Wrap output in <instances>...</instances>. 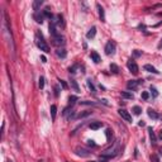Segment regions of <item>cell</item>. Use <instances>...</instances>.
Segmentation results:
<instances>
[{
  "instance_id": "6da1fadb",
  "label": "cell",
  "mask_w": 162,
  "mask_h": 162,
  "mask_svg": "<svg viewBox=\"0 0 162 162\" xmlns=\"http://www.w3.org/2000/svg\"><path fill=\"white\" fill-rule=\"evenodd\" d=\"M120 152V141H116L109 147V148H106L104 152H101L103 156H106V157H109V158H113L115 156H118Z\"/></svg>"
},
{
  "instance_id": "7a4b0ae2",
  "label": "cell",
  "mask_w": 162,
  "mask_h": 162,
  "mask_svg": "<svg viewBox=\"0 0 162 162\" xmlns=\"http://www.w3.org/2000/svg\"><path fill=\"white\" fill-rule=\"evenodd\" d=\"M36 43H37V46H38V48H39L41 51L46 52V53L51 52L49 46L46 43V41H45V38H43V36H42L41 32H37V33H36Z\"/></svg>"
},
{
  "instance_id": "3957f363",
  "label": "cell",
  "mask_w": 162,
  "mask_h": 162,
  "mask_svg": "<svg viewBox=\"0 0 162 162\" xmlns=\"http://www.w3.org/2000/svg\"><path fill=\"white\" fill-rule=\"evenodd\" d=\"M75 153H76L77 156L80 157H89L90 156V152H89V149H86L81 146H77L76 148H75Z\"/></svg>"
},
{
  "instance_id": "277c9868",
  "label": "cell",
  "mask_w": 162,
  "mask_h": 162,
  "mask_svg": "<svg viewBox=\"0 0 162 162\" xmlns=\"http://www.w3.org/2000/svg\"><path fill=\"white\" fill-rule=\"evenodd\" d=\"M127 66H128L129 71H131L133 75H138V72H139V69H138L137 63H136L133 60H129V61L127 62Z\"/></svg>"
},
{
  "instance_id": "5b68a950",
  "label": "cell",
  "mask_w": 162,
  "mask_h": 162,
  "mask_svg": "<svg viewBox=\"0 0 162 162\" xmlns=\"http://www.w3.org/2000/svg\"><path fill=\"white\" fill-rule=\"evenodd\" d=\"M144 81L143 80H131V81H128V84H127V88L129 89V90H137V88L141 84H143Z\"/></svg>"
},
{
  "instance_id": "8992f818",
  "label": "cell",
  "mask_w": 162,
  "mask_h": 162,
  "mask_svg": "<svg viewBox=\"0 0 162 162\" xmlns=\"http://www.w3.org/2000/svg\"><path fill=\"white\" fill-rule=\"evenodd\" d=\"M65 43H66V41H65V38H63L61 34H58V36H56V37L52 38V45H53V46L60 47V46H65Z\"/></svg>"
},
{
  "instance_id": "52a82bcc",
  "label": "cell",
  "mask_w": 162,
  "mask_h": 162,
  "mask_svg": "<svg viewBox=\"0 0 162 162\" xmlns=\"http://www.w3.org/2000/svg\"><path fill=\"white\" fill-rule=\"evenodd\" d=\"M105 53L106 55H114L115 53V43L113 41H109L106 43V46H105Z\"/></svg>"
},
{
  "instance_id": "ba28073f",
  "label": "cell",
  "mask_w": 162,
  "mask_h": 162,
  "mask_svg": "<svg viewBox=\"0 0 162 162\" xmlns=\"http://www.w3.org/2000/svg\"><path fill=\"white\" fill-rule=\"evenodd\" d=\"M118 113H119V115L123 118V119H125L127 122H132V115L129 114L125 109H119V110H118Z\"/></svg>"
},
{
  "instance_id": "9c48e42d",
  "label": "cell",
  "mask_w": 162,
  "mask_h": 162,
  "mask_svg": "<svg viewBox=\"0 0 162 162\" xmlns=\"http://www.w3.org/2000/svg\"><path fill=\"white\" fill-rule=\"evenodd\" d=\"M34 20L37 22V23H43V20H45V14H43V12H36L34 15H33Z\"/></svg>"
},
{
  "instance_id": "30bf717a",
  "label": "cell",
  "mask_w": 162,
  "mask_h": 162,
  "mask_svg": "<svg viewBox=\"0 0 162 162\" xmlns=\"http://www.w3.org/2000/svg\"><path fill=\"white\" fill-rule=\"evenodd\" d=\"M49 34L52 36V38L53 37H56V36H58V32H57V28H56V24L53 23V22H51L49 23Z\"/></svg>"
},
{
  "instance_id": "8fae6325",
  "label": "cell",
  "mask_w": 162,
  "mask_h": 162,
  "mask_svg": "<svg viewBox=\"0 0 162 162\" xmlns=\"http://www.w3.org/2000/svg\"><path fill=\"white\" fill-rule=\"evenodd\" d=\"M148 133H149V138H151V143L155 146V144L157 143V138H156V136H155V132H153L152 127H148Z\"/></svg>"
},
{
  "instance_id": "7c38bea8",
  "label": "cell",
  "mask_w": 162,
  "mask_h": 162,
  "mask_svg": "<svg viewBox=\"0 0 162 162\" xmlns=\"http://www.w3.org/2000/svg\"><path fill=\"white\" fill-rule=\"evenodd\" d=\"M96 8H98V10H99L100 20H101V22H105V12H104V8H103L100 4H96Z\"/></svg>"
},
{
  "instance_id": "4fadbf2b",
  "label": "cell",
  "mask_w": 162,
  "mask_h": 162,
  "mask_svg": "<svg viewBox=\"0 0 162 162\" xmlns=\"http://www.w3.org/2000/svg\"><path fill=\"white\" fill-rule=\"evenodd\" d=\"M56 55L60 58H66L67 52H66V49H65V48H58V49H56Z\"/></svg>"
},
{
  "instance_id": "5bb4252c",
  "label": "cell",
  "mask_w": 162,
  "mask_h": 162,
  "mask_svg": "<svg viewBox=\"0 0 162 162\" xmlns=\"http://www.w3.org/2000/svg\"><path fill=\"white\" fill-rule=\"evenodd\" d=\"M89 127H90V129H93V131H98V129H100L103 127V123L101 122H91Z\"/></svg>"
},
{
  "instance_id": "9a60e30c",
  "label": "cell",
  "mask_w": 162,
  "mask_h": 162,
  "mask_svg": "<svg viewBox=\"0 0 162 162\" xmlns=\"http://www.w3.org/2000/svg\"><path fill=\"white\" fill-rule=\"evenodd\" d=\"M146 71H148V72H152V73H156V75H158L160 73V71L157 70V69H155L152 65H144V67H143Z\"/></svg>"
},
{
  "instance_id": "2e32d148",
  "label": "cell",
  "mask_w": 162,
  "mask_h": 162,
  "mask_svg": "<svg viewBox=\"0 0 162 162\" xmlns=\"http://www.w3.org/2000/svg\"><path fill=\"white\" fill-rule=\"evenodd\" d=\"M120 95H122V98H124V99H129V100L134 99V95L132 93H129V91H122Z\"/></svg>"
},
{
  "instance_id": "e0dca14e",
  "label": "cell",
  "mask_w": 162,
  "mask_h": 162,
  "mask_svg": "<svg viewBox=\"0 0 162 162\" xmlns=\"http://www.w3.org/2000/svg\"><path fill=\"white\" fill-rule=\"evenodd\" d=\"M42 4H43V0H36V1H33V10H34V13L39 12V8L42 6Z\"/></svg>"
},
{
  "instance_id": "ac0fdd59",
  "label": "cell",
  "mask_w": 162,
  "mask_h": 162,
  "mask_svg": "<svg viewBox=\"0 0 162 162\" xmlns=\"http://www.w3.org/2000/svg\"><path fill=\"white\" fill-rule=\"evenodd\" d=\"M147 114H148V116H149V118H152V119H158V118H160V115H158V114H157L153 109H151V108L147 110Z\"/></svg>"
},
{
  "instance_id": "d6986e66",
  "label": "cell",
  "mask_w": 162,
  "mask_h": 162,
  "mask_svg": "<svg viewBox=\"0 0 162 162\" xmlns=\"http://www.w3.org/2000/svg\"><path fill=\"white\" fill-rule=\"evenodd\" d=\"M95 34H96V27H93L88 33H86V38L88 39H91V38H94L95 37Z\"/></svg>"
},
{
  "instance_id": "ffe728a7",
  "label": "cell",
  "mask_w": 162,
  "mask_h": 162,
  "mask_svg": "<svg viewBox=\"0 0 162 162\" xmlns=\"http://www.w3.org/2000/svg\"><path fill=\"white\" fill-rule=\"evenodd\" d=\"M90 57H91V60H93L95 63H99V62H100V56L98 55V52L93 51V52H91V55H90Z\"/></svg>"
},
{
  "instance_id": "44dd1931",
  "label": "cell",
  "mask_w": 162,
  "mask_h": 162,
  "mask_svg": "<svg viewBox=\"0 0 162 162\" xmlns=\"http://www.w3.org/2000/svg\"><path fill=\"white\" fill-rule=\"evenodd\" d=\"M71 88L76 91V93H80V88H79V84H77V81L76 80H73V79H71Z\"/></svg>"
},
{
  "instance_id": "7402d4cb",
  "label": "cell",
  "mask_w": 162,
  "mask_h": 162,
  "mask_svg": "<svg viewBox=\"0 0 162 162\" xmlns=\"http://www.w3.org/2000/svg\"><path fill=\"white\" fill-rule=\"evenodd\" d=\"M42 12H43V14H45L46 18H49L51 20L53 19V14H52V12L49 10V8H45V10H42Z\"/></svg>"
},
{
  "instance_id": "603a6c76",
  "label": "cell",
  "mask_w": 162,
  "mask_h": 162,
  "mask_svg": "<svg viewBox=\"0 0 162 162\" xmlns=\"http://www.w3.org/2000/svg\"><path fill=\"white\" fill-rule=\"evenodd\" d=\"M110 71L114 73V75H118L119 73V67H118V65H115V63H110Z\"/></svg>"
},
{
  "instance_id": "cb8c5ba5",
  "label": "cell",
  "mask_w": 162,
  "mask_h": 162,
  "mask_svg": "<svg viewBox=\"0 0 162 162\" xmlns=\"http://www.w3.org/2000/svg\"><path fill=\"white\" fill-rule=\"evenodd\" d=\"M86 84H88V86H89V89L91 90V93L95 95L96 94V89H95V86H94V84L91 82V80L90 79H88V80H86Z\"/></svg>"
},
{
  "instance_id": "d4e9b609",
  "label": "cell",
  "mask_w": 162,
  "mask_h": 162,
  "mask_svg": "<svg viewBox=\"0 0 162 162\" xmlns=\"http://www.w3.org/2000/svg\"><path fill=\"white\" fill-rule=\"evenodd\" d=\"M105 136H106L108 142H112V139H113V132H112V129L108 128L106 131H105Z\"/></svg>"
},
{
  "instance_id": "484cf974",
  "label": "cell",
  "mask_w": 162,
  "mask_h": 162,
  "mask_svg": "<svg viewBox=\"0 0 162 162\" xmlns=\"http://www.w3.org/2000/svg\"><path fill=\"white\" fill-rule=\"evenodd\" d=\"M56 113H57V106L56 105H51V115H52V120L56 119Z\"/></svg>"
},
{
  "instance_id": "4316f807",
  "label": "cell",
  "mask_w": 162,
  "mask_h": 162,
  "mask_svg": "<svg viewBox=\"0 0 162 162\" xmlns=\"http://www.w3.org/2000/svg\"><path fill=\"white\" fill-rule=\"evenodd\" d=\"M91 114H93V112H90V110H85V112L80 113V114L77 115V118H79V119H81V118H86V116H89V115H91Z\"/></svg>"
},
{
  "instance_id": "83f0119b",
  "label": "cell",
  "mask_w": 162,
  "mask_h": 162,
  "mask_svg": "<svg viewBox=\"0 0 162 162\" xmlns=\"http://www.w3.org/2000/svg\"><path fill=\"white\" fill-rule=\"evenodd\" d=\"M79 99H77V96H75V95H71L70 98H69V106H72L75 103H76Z\"/></svg>"
},
{
  "instance_id": "f1b7e54d",
  "label": "cell",
  "mask_w": 162,
  "mask_h": 162,
  "mask_svg": "<svg viewBox=\"0 0 162 162\" xmlns=\"http://www.w3.org/2000/svg\"><path fill=\"white\" fill-rule=\"evenodd\" d=\"M133 113L136 114V115H139V114H141L142 113V109H141V106H138V105H136V106H133Z\"/></svg>"
},
{
  "instance_id": "f546056e",
  "label": "cell",
  "mask_w": 162,
  "mask_h": 162,
  "mask_svg": "<svg viewBox=\"0 0 162 162\" xmlns=\"http://www.w3.org/2000/svg\"><path fill=\"white\" fill-rule=\"evenodd\" d=\"M149 90H151V93H152V96H153V98H157V96H158V91L156 90L155 86H151Z\"/></svg>"
},
{
  "instance_id": "4dcf8cb0",
  "label": "cell",
  "mask_w": 162,
  "mask_h": 162,
  "mask_svg": "<svg viewBox=\"0 0 162 162\" xmlns=\"http://www.w3.org/2000/svg\"><path fill=\"white\" fill-rule=\"evenodd\" d=\"M79 69V65L76 63V65H73V66H71L70 69H69V71L71 72V73H76V70Z\"/></svg>"
},
{
  "instance_id": "1f68e13d",
  "label": "cell",
  "mask_w": 162,
  "mask_h": 162,
  "mask_svg": "<svg viewBox=\"0 0 162 162\" xmlns=\"http://www.w3.org/2000/svg\"><path fill=\"white\" fill-rule=\"evenodd\" d=\"M38 85H39V89H43V88H45V77H43V76L39 77V82H38Z\"/></svg>"
},
{
  "instance_id": "d6a6232c",
  "label": "cell",
  "mask_w": 162,
  "mask_h": 162,
  "mask_svg": "<svg viewBox=\"0 0 162 162\" xmlns=\"http://www.w3.org/2000/svg\"><path fill=\"white\" fill-rule=\"evenodd\" d=\"M81 105H96V103L94 101H89V100H85V101H80Z\"/></svg>"
},
{
  "instance_id": "836d02e7",
  "label": "cell",
  "mask_w": 162,
  "mask_h": 162,
  "mask_svg": "<svg viewBox=\"0 0 162 162\" xmlns=\"http://www.w3.org/2000/svg\"><path fill=\"white\" fill-rule=\"evenodd\" d=\"M133 56H134V57H141V56H142V51L134 49V51H133Z\"/></svg>"
},
{
  "instance_id": "e575fe53",
  "label": "cell",
  "mask_w": 162,
  "mask_h": 162,
  "mask_svg": "<svg viewBox=\"0 0 162 162\" xmlns=\"http://www.w3.org/2000/svg\"><path fill=\"white\" fill-rule=\"evenodd\" d=\"M151 161H152V162H161V161H160V157H158L157 155H152V156H151Z\"/></svg>"
},
{
  "instance_id": "d590c367",
  "label": "cell",
  "mask_w": 162,
  "mask_h": 162,
  "mask_svg": "<svg viewBox=\"0 0 162 162\" xmlns=\"http://www.w3.org/2000/svg\"><path fill=\"white\" fill-rule=\"evenodd\" d=\"M148 98H149V94H148L147 91H143V93H142V99H143V100H148Z\"/></svg>"
},
{
  "instance_id": "8d00e7d4",
  "label": "cell",
  "mask_w": 162,
  "mask_h": 162,
  "mask_svg": "<svg viewBox=\"0 0 162 162\" xmlns=\"http://www.w3.org/2000/svg\"><path fill=\"white\" fill-rule=\"evenodd\" d=\"M86 143H88V146H90V147H95V146H96V143L93 141V139H88Z\"/></svg>"
},
{
  "instance_id": "74e56055",
  "label": "cell",
  "mask_w": 162,
  "mask_h": 162,
  "mask_svg": "<svg viewBox=\"0 0 162 162\" xmlns=\"http://www.w3.org/2000/svg\"><path fill=\"white\" fill-rule=\"evenodd\" d=\"M60 84H61V86H62V89H65V90L69 88L67 84H66V81H63V80H60Z\"/></svg>"
},
{
  "instance_id": "f35d334b",
  "label": "cell",
  "mask_w": 162,
  "mask_h": 162,
  "mask_svg": "<svg viewBox=\"0 0 162 162\" xmlns=\"http://www.w3.org/2000/svg\"><path fill=\"white\" fill-rule=\"evenodd\" d=\"M58 95H60V86H55V96L56 98H58Z\"/></svg>"
},
{
  "instance_id": "ab89813d",
  "label": "cell",
  "mask_w": 162,
  "mask_h": 162,
  "mask_svg": "<svg viewBox=\"0 0 162 162\" xmlns=\"http://www.w3.org/2000/svg\"><path fill=\"white\" fill-rule=\"evenodd\" d=\"M41 60H42V62H43V63H46V62H47V58H46V56H41Z\"/></svg>"
},
{
  "instance_id": "60d3db41",
  "label": "cell",
  "mask_w": 162,
  "mask_h": 162,
  "mask_svg": "<svg viewBox=\"0 0 162 162\" xmlns=\"http://www.w3.org/2000/svg\"><path fill=\"white\" fill-rule=\"evenodd\" d=\"M138 125H139V127H144V125H146V123H144L143 120H141V122L138 123Z\"/></svg>"
},
{
  "instance_id": "b9f144b4",
  "label": "cell",
  "mask_w": 162,
  "mask_h": 162,
  "mask_svg": "<svg viewBox=\"0 0 162 162\" xmlns=\"http://www.w3.org/2000/svg\"><path fill=\"white\" fill-rule=\"evenodd\" d=\"M101 101H103V104L108 105V100H106V99H101Z\"/></svg>"
},
{
  "instance_id": "7bdbcfd3",
  "label": "cell",
  "mask_w": 162,
  "mask_h": 162,
  "mask_svg": "<svg viewBox=\"0 0 162 162\" xmlns=\"http://www.w3.org/2000/svg\"><path fill=\"white\" fill-rule=\"evenodd\" d=\"M158 48H160V49L162 48V39H161V42H160V45H158Z\"/></svg>"
},
{
  "instance_id": "ee69618b",
  "label": "cell",
  "mask_w": 162,
  "mask_h": 162,
  "mask_svg": "<svg viewBox=\"0 0 162 162\" xmlns=\"http://www.w3.org/2000/svg\"><path fill=\"white\" fill-rule=\"evenodd\" d=\"M157 15H158V17H162V12H160V13H157Z\"/></svg>"
},
{
  "instance_id": "f6af8a7d",
  "label": "cell",
  "mask_w": 162,
  "mask_h": 162,
  "mask_svg": "<svg viewBox=\"0 0 162 162\" xmlns=\"http://www.w3.org/2000/svg\"><path fill=\"white\" fill-rule=\"evenodd\" d=\"M6 162H13V161H6Z\"/></svg>"
},
{
  "instance_id": "bcb514c9",
  "label": "cell",
  "mask_w": 162,
  "mask_h": 162,
  "mask_svg": "<svg viewBox=\"0 0 162 162\" xmlns=\"http://www.w3.org/2000/svg\"><path fill=\"white\" fill-rule=\"evenodd\" d=\"M161 153H162V148H161Z\"/></svg>"
},
{
  "instance_id": "7dc6e473",
  "label": "cell",
  "mask_w": 162,
  "mask_h": 162,
  "mask_svg": "<svg viewBox=\"0 0 162 162\" xmlns=\"http://www.w3.org/2000/svg\"><path fill=\"white\" fill-rule=\"evenodd\" d=\"M91 162H95V161H91Z\"/></svg>"
},
{
  "instance_id": "c3c4849f",
  "label": "cell",
  "mask_w": 162,
  "mask_h": 162,
  "mask_svg": "<svg viewBox=\"0 0 162 162\" xmlns=\"http://www.w3.org/2000/svg\"><path fill=\"white\" fill-rule=\"evenodd\" d=\"M161 138H162V137H161Z\"/></svg>"
}]
</instances>
